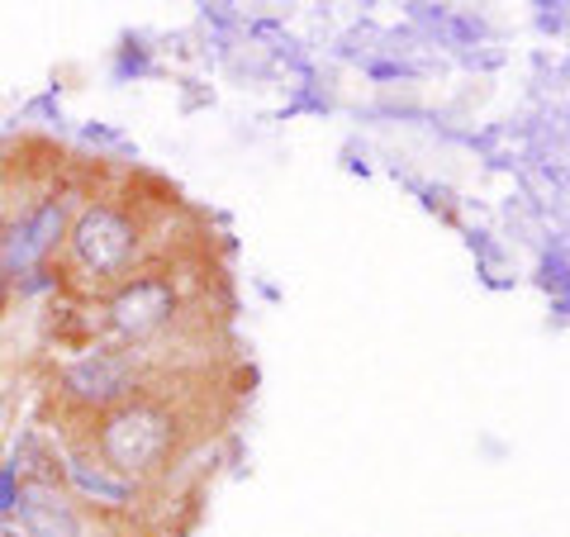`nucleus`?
Returning a JSON list of instances; mask_svg holds the SVG:
<instances>
[{
    "label": "nucleus",
    "instance_id": "f257e3e1",
    "mask_svg": "<svg viewBox=\"0 0 570 537\" xmlns=\"http://www.w3.org/2000/svg\"><path fill=\"white\" fill-rule=\"evenodd\" d=\"M167 442H171V419L163 414V409H153V404H129V409H119V414L105 423V457H110V467L115 471H148L163 461L167 452Z\"/></svg>",
    "mask_w": 570,
    "mask_h": 537
},
{
    "label": "nucleus",
    "instance_id": "f03ea898",
    "mask_svg": "<svg viewBox=\"0 0 570 537\" xmlns=\"http://www.w3.org/2000/svg\"><path fill=\"white\" fill-rule=\"evenodd\" d=\"M71 247H77V257L86 272H119L124 262L134 253V228L119 219L115 209H86L77 228H71Z\"/></svg>",
    "mask_w": 570,
    "mask_h": 537
},
{
    "label": "nucleus",
    "instance_id": "7ed1b4c3",
    "mask_svg": "<svg viewBox=\"0 0 570 537\" xmlns=\"http://www.w3.org/2000/svg\"><path fill=\"white\" fill-rule=\"evenodd\" d=\"M176 310V295H171V285L167 281H134V285H124V291L115 295L110 304V314H115V329L119 333H153L157 324H167Z\"/></svg>",
    "mask_w": 570,
    "mask_h": 537
},
{
    "label": "nucleus",
    "instance_id": "20e7f679",
    "mask_svg": "<svg viewBox=\"0 0 570 537\" xmlns=\"http://www.w3.org/2000/svg\"><path fill=\"white\" fill-rule=\"evenodd\" d=\"M14 509H20V524L29 537H77L81 524L77 514L62 505L58 490H43V486H24L14 495Z\"/></svg>",
    "mask_w": 570,
    "mask_h": 537
},
{
    "label": "nucleus",
    "instance_id": "39448f33",
    "mask_svg": "<svg viewBox=\"0 0 570 537\" xmlns=\"http://www.w3.org/2000/svg\"><path fill=\"white\" fill-rule=\"evenodd\" d=\"M129 381H134V371L119 352H96V357H86V362H77L67 371V385L77 390L81 400H96V404L119 400L124 390H129Z\"/></svg>",
    "mask_w": 570,
    "mask_h": 537
},
{
    "label": "nucleus",
    "instance_id": "423d86ee",
    "mask_svg": "<svg viewBox=\"0 0 570 537\" xmlns=\"http://www.w3.org/2000/svg\"><path fill=\"white\" fill-rule=\"evenodd\" d=\"M62 234V209L58 205H43V209H33V219L24 228H14V238L6 247V262L10 266H33L52 243H58Z\"/></svg>",
    "mask_w": 570,
    "mask_h": 537
},
{
    "label": "nucleus",
    "instance_id": "0eeeda50",
    "mask_svg": "<svg viewBox=\"0 0 570 537\" xmlns=\"http://www.w3.org/2000/svg\"><path fill=\"white\" fill-rule=\"evenodd\" d=\"M10 476H24L29 486H43V490H52V480L62 476V461H58V452L43 442V438H20V447H14V471Z\"/></svg>",
    "mask_w": 570,
    "mask_h": 537
},
{
    "label": "nucleus",
    "instance_id": "6e6552de",
    "mask_svg": "<svg viewBox=\"0 0 570 537\" xmlns=\"http://www.w3.org/2000/svg\"><path fill=\"white\" fill-rule=\"evenodd\" d=\"M71 476H77V486L86 495H100V499H110V505H124V499H129V486H119V480H105V476L86 471V467H71Z\"/></svg>",
    "mask_w": 570,
    "mask_h": 537
},
{
    "label": "nucleus",
    "instance_id": "1a4fd4ad",
    "mask_svg": "<svg viewBox=\"0 0 570 537\" xmlns=\"http://www.w3.org/2000/svg\"><path fill=\"white\" fill-rule=\"evenodd\" d=\"M14 505V476L6 471V476H0V509H10Z\"/></svg>",
    "mask_w": 570,
    "mask_h": 537
},
{
    "label": "nucleus",
    "instance_id": "9d476101",
    "mask_svg": "<svg viewBox=\"0 0 570 537\" xmlns=\"http://www.w3.org/2000/svg\"><path fill=\"white\" fill-rule=\"evenodd\" d=\"M0 537H20V533H10V528H0Z\"/></svg>",
    "mask_w": 570,
    "mask_h": 537
}]
</instances>
